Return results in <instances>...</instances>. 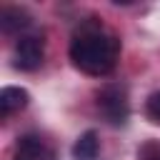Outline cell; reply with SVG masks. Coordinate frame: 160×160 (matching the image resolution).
<instances>
[{
    "label": "cell",
    "instance_id": "obj_1",
    "mask_svg": "<svg viewBox=\"0 0 160 160\" xmlns=\"http://www.w3.org/2000/svg\"><path fill=\"white\" fill-rule=\"evenodd\" d=\"M68 55L80 72L92 78H105L118 65L120 40L112 32H108L98 20H88L72 35Z\"/></svg>",
    "mask_w": 160,
    "mask_h": 160
},
{
    "label": "cell",
    "instance_id": "obj_2",
    "mask_svg": "<svg viewBox=\"0 0 160 160\" xmlns=\"http://www.w3.org/2000/svg\"><path fill=\"white\" fill-rule=\"evenodd\" d=\"M98 100V110L100 115L110 122V125H125L128 115H130V102H128V90L118 82H110L105 88L98 90L95 95Z\"/></svg>",
    "mask_w": 160,
    "mask_h": 160
},
{
    "label": "cell",
    "instance_id": "obj_3",
    "mask_svg": "<svg viewBox=\"0 0 160 160\" xmlns=\"http://www.w3.org/2000/svg\"><path fill=\"white\" fill-rule=\"evenodd\" d=\"M45 60V42L40 35H22L18 42H15V50H12V65L18 70H25V72H32L42 65Z\"/></svg>",
    "mask_w": 160,
    "mask_h": 160
},
{
    "label": "cell",
    "instance_id": "obj_4",
    "mask_svg": "<svg viewBox=\"0 0 160 160\" xmlns=\"http://www.w3.org/2000/svg\"><path fill=\"white\" fill-rule=\"evenodd\" d=\"M28 100H30V95H28L25 88H15V85L2 88V90H0V115L8 118V115H12V112L22 110V108L28 105Z\"/></svg>",
    "mask_w": 160,
    "mask_h": 160
},
{
    "label": "cell",
    "instance_id": "obj_5",
    "mask_svg": "<svg viewBox=\"0 0 160 160\" xmlns=\"http://www.w3.org/2000/svg\"><path fill=\"white\" fill-rule=\"evenodd\" d=\"M30 25V15L22 10V8H15V5H5L0 10V28L5 32H18V30H25Z\"/></svg>",
    "mask_w": 160,
    "mask_h": 160
},
{
    "label": "cell",
    "instance_id": "obj_6",
    "mask_svg": "<svg viewBox=\"0 0 160 160\" xmlns=\"http://www.w3.org/2000/svg\"><path fill=\"white\" fill-rule=\"evenodd\" d=\"M98 150H100V145H98L95 130H85L75 140V145H72V158L75 160H95L98 158Z\"/></svg>",
    "mask_w": 160,
    "mask_h": 160
},
{
    "label": "cell",
    "instance_id": "obj_7",
    "mask_svg": "<svg viewBox=\"0 0 160 160\" xmlns=\"http://www.w3.org/2000/svg\"><path fill=\"white\" fill-rule=\"evenodd\" d=\"M45 152V145L38 135H22L18 138V152L15 160H40Z\"/></svg>",
    "mask_w": 160,
    "mask_h": 160
},
{
    "label": "cell",
    "instance_id": "obj_8",
    "mask_svg": "<svg viewBox=\"0 0 160 160\" xmlns=\"http://www.w3.org/2000/svg\"><path fill=\"white\" fill-rule=\"evenodd\" d=\"M145 110H148V115H150L155 122H160V90H158V92H152V95L148 98Z\"/></svg>",
    "mask_w": 160,
    "mask_h": 160
}]
</instances>
